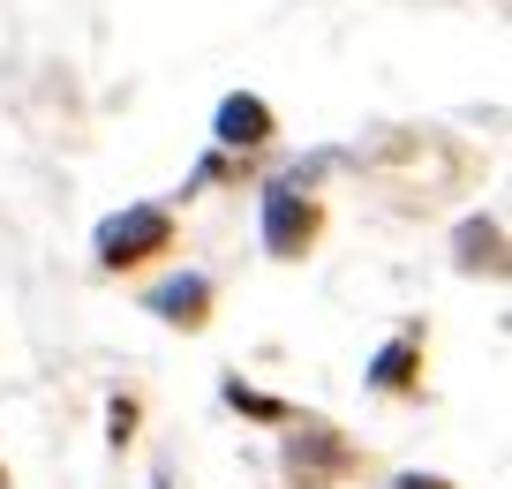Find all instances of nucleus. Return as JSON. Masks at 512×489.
Here are the masks:
<instances>
[{
	"label": "nucleus",
	"instance_id": "39448f33",
	"mask_svg": "<svg viewBox=\"0 0 512 489\" xmlns=\"http://www.w3.org/2000/svg\"><path fill=\"white\" fill-rule=\"evenodd\" d=\"M407 369H415V347H384L377 354V384H407Z\"/></svg>",
	"mask_w": 512,
	"mask_h": 489
},
{
	"label": "nucleus",
	"instance_id": "20e7f679",
	"mask_svg": "<svg viewBox=\"0 0 512 489\" xmlns=\"http://www.w3.org/2000/svg\"><path fill=\"white\" fill-rule=\"evenodd\" d=\"M151 309H159L166 324H204V309H211V286L196 279V271H189V279H166L159 294H151Z\"/></svg>",
	"mask_w": 512,
	"mask_h": 489
},
{
	"label": "nucleus",
	"instance_id": "7ed1b4c3",
	"mask_svg": "<svg viewBox=\"0 0 512 489\" xmlns=\"http://www.w3.org/2000/svg\"><path fill=\"white\" fill-rule=\"evenodd\" d=\"M219 143L226 151H264V143H272V106L256 91H234L219 106Z\"/></svg>",
	"mask_w": 512,
	"mask_h": 489
},
{
	"label": "nucleus",
	"instance_id": "423d86ee",
	"mask_svg": "<svg viewBox=\"0 0 512 489\" xmlns=\"http://www.w3.org/2000/svg\"><path fill=\"white\" fill-rule=\"evenodd\" d=\"M159 489H166V482H159Z\"/></svg>",
	"mask_w": 512,
	"mask_h": 489
},
{
	"label": "nucleus",
	"instance_id": "f257e3e1",
	"mask_svg": "<svg viewBox=\"0 0 512 489\" xmlns=\"http://www.w3.org/2000/svg\"><path fill=\"white\" fill-rule=\"evenodd\" d=\"M166 249H174V219L159 204H128L98 226V264H113V271L144 264V256H166Z\"/></svg>",
	"mask_w": 512,
	"mask_h": 489
},
{
	"label": "nucleus",
	"instance_id": "f03ea898",
	"mask_svg": "<svg viewBox=\"0 0 512 489\" xmlns=\"http://www.w3.org/2000/svg\"><path fill=\"white\" fill-rule=\"evenodd\" d=\"M309 234H317V204L302 196V174L272 181V189H264V249L272 256H302Z\"/></svg>",
	"mask_w": 512,
	"mask_h": 489
}]
</instances>
